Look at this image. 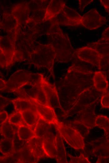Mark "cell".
I'll return each mask as SVG.
<instances>
[{
    "label": "cell",
    "instance_id": "10",
    "mask_svg": "<svg viewBox=\"0 0 109 163\" xmlns=\"http://www.w3.org/2000/svg\"><path fill=\"white\" fill-rule=\"evenodd\" d=\"M93 81L94 87L98 92L102 93L108 90V82L106 76L101 71L94 72Z\"/></svg>",
    "mask_w": 109,
    "mask_h": 163
},
{
    "label": "cell",
    "instance_id": "14",
    "mask_svg": "<svg viewBox=\"0 0 109 163\" xmlns=\"http://www.w3.org/2000/svg\"><path fill=\"white\" fill-rule=\"evenodd\" d=\"M0 134L5 138L13 139L15 131L8 119L0 124Z\"/></svg>",
    "mask_w": 109,
    "mask_h": 163
},
{
    "label": "cell",
    "instance_id": "15",
    "mask_svg": "<svg viewBox=\"0 0 109 163\" xmlns=\"http://www.w3.org/2000/svg\"><path fill=\"white\" fill-rule=\"evenodd\" d=\"M95 126L103 129L106 134L109 133V118L105 115H97L95 120Z\"/></svg>",
    "mask_w": 109,
    "mask_h": 163
},
{
    "label": "cell",
    "instance_id": "20",
    "mask_svg": "<svg viewBox=\"0 0 109 163\" xmlns=\"http://www.w3.org/2000/svg\"><path fill=\"white\" fill-rule=\"evenodd\" d=\"M0 124L6 121L8 118L9 116L7 112L4 111L0 112Z\"/></svg>",
    "mask_w": 109,
    "mask_h": 163
},
{
    "label": "cell",
    "instance_id": "2",
    "mask_svg": "<svg viewBox=\"0 0 109 163\" xmlns=\"http://www.w3.org/2000/svg\"><path fill=\"white\" fill-rule=\"evenodd\" d=\"M74 54L82 61L90 63L101 70L102 60L100 54L95 49L88 46L76 49Z\"/></svg>",
    "mask_w": 109,
    "mask_h": 163
},
{
    "label": "cell",
    "instance_id": "12",
    "mask_svg": "<svg viewBox=\"0 0 109 163\" xmlns=\"http://www.w3.org/2000/svg\"><path fill=\"white\" fill-rule=\"evenodd\" d=\"M13 139L4 138L0 141V151L7 157L14 155L15 152Z\"/></svg>",
    "mask_w": 109,
    "mask_h": 163
},
{
    "label": "cell",
    "instance_id": "3",
    "mask_svg": "<svg viewBox=\"0 0 109 163\" xmlns=\"http://www.w3.org/2000/svg\"><path fill=\"white\" fill-rule=\"evenodd\" d=\"M82 17V25L90 30L96 29L106 22V18L101 15L95 8L91 9Z\"/></svg>",
    "mask_w": 109,
    "mask_h": 163
},
{
    "label": "cell",
    "instance_id": "11",
    "mask_svg": "<svg viewBox=\"0 0 109 163\" xmlns=\"http://www.w3.org/2000/svg\"><path fill=\"white\" fill-rule=\"evenodd\" d=\"M63 11L69 21L70 25H82V16L80 15L75 10L65 6Z\"/></svg>",
    "mask_w": 109,
    "mask_h": 163
},
{
    "label": "cell",
    "instance_id": "8",
    "mask_svg": "<svg viewBox=\"0 0 109 163\" xmlns=\"http://www.w3.org/2000/svg\"><path fill=\"white\" fill-rule=\"evenodd\" d=\"M33 103L34 105L32 107L22 112H20L22 114L25 124L32 129L33 128H34L39 120L41 118L35 107L34 102Z\"/></svg>",
    "mask_w": 109,
    "mask_h": 163
},
{
    "label": "cell",
    "instance_id": "9",
    "mask_svg": "<svg viewBox=\"0 0 109 163\" xmlns=\"http://www.w3.org/2000/svg\"><path fill=\"white\" fill-rule=\"evenodd\" d=\"M15 153L18 161L28 163L37 162L34 153L26 140L24 146Z\"/></svg>",
    "mask_w": 109,
    "mask_h": 163
},
{
    "label": "cell",
    "instance_id": "7",
    "mask_svg": "<svg viewBox=\"0 0 109 163\" xmlns=\"http://www.w3.org/2000/svg\"><path fill=\"white\" fill-rule=\"evenodd\" d=\"M26 142L34 153L37 161L44 157H47L44 149L42 138L36 136Z\"/></svg>",
    "mask_w": 109,
    "mask_h": 163
},
{
    "label": "cell",
    "instance_id": "4",
    "mask_svg": "<svg viewBox=\"0 0 109 163\" xmlns=\"http://www.w3.org/2000/svg\"><path fill=\"white\" fill-rule=\"evenodd\" d=\"M31 98L34 102L35 107L42 119L49 123L53 124L56 126L59 125L60 122L59 121L53 108L43 104L34 99Z\"/></svg>",
    "mask_w": 109,
    "mask_h": 163
},
{
    "label": "cell",
    "instance_id": "21",
    "mask_svg": "<svg viewBox=\"0 0 109 163\" xmlns=\"http://www.w3.org/2000/svg\"><path fill=\"white\" fill-rule=\"evenodd\" d=\"M101 39L109 40V26L102 33Z\"/></svg>",
    "mask_w": 109,
    "mask_h": 163
},
{
    "label": "cell",
    "instance_id": "5",
    "mask_svg": "<svg viewBox=\"0 0 109 163\" xmlns=\"http://www.w3.org/2000/svg\"><path fill=\"white\" fill-rule=\"evenodd\" d=\"M87 46L95 49L101 55L102 60V68L105 64L109 66V40L101 39Z\"/></svg>",
    "mask_w": 109,
    "mask_h": 163
},
{
    "label": "cell",
    "instance_id": "18",
    "mask_svg": "<svg viewBox=\"0 0 109 163\" xmlns=\"http://www.w3.org/2000/svg\"><path fill=\"white\" fill-rule=\"evenodd\" d=\"M101 104L104 108H109V91L108 90L102 93L101 98Z\"/></svg>",
    "mask_w": 109,
    "mask_h": 163
},
{
    "label": "cell",
    "instance_id": "22",
    "mask_svg": "<svg viewBox=\"0 0 109 163\" xmlns=\"http://www.w3.org/2000/svg\"><path fill=\"white\" fill-rule=\"evenodd\" d=\"M101 5L109 14V0H103L101 3Z\"/></svg>",
    "mask_w": 109,
    "mask_h": 163
},
{
    "label": "cell",
    "instance_id": "17",
    "mask_svg": "<svg viewBox=\"0 0 109 163\" xmlns=\"http://www.w3.org/2000/svg\"><path fill=\"white\" fill-rule=\"evenodd\" d=\"M70 159V163H90L91 162L82 153L79 157H74L70 154H68Z\"/></svg>",
    "mask_w": 109,
    "mask_h": 163
},
{
    "label": "cell",
    "instance_id": "1",
    "mask_svg": "<svg viewBox=\"0 0 109 163\" xmlns=\"http://www.w3.org/2000/svg\"><path fill=\"white\" fill-rule=\"evenodd\" d=\"M57 127L63 138L70 145L75 149H84V138L77 129L61 123Z\"/></svg>",
    "mask_w": 109,
    "mask_h": 163
},
{
    "label": "cell",
    "instance_id": "16",
    "mask_svg": "<svg viewBox=\"0 0 109 163\" xmlns=\"http://www.w3.org/2000/svg\"><path fill=\"white\" fill-rule=\"evenodd\" d=\"M8 119L10 123L13 125L18 127L22 125L25 124L22 114L19 111H16L13 113L8 117Z\"/></svg>",
    "mask_w": 109,
    "mask_h": 163
},
{
    "label": "cell",
    "instance_id": "19",
    "mask_svg": "<svg viewBox=\"0 0 109 163\" xmlns=\"http://www.w3.org/2000/svg\"><path fill=\"white\" fill-rule=\"evenodd\" d=\"M79 4L80 11L82 12L85 8L93 0H79Z\"/></svg>",
    "mask_w": 109,
    "mask_h": 163
},
{
    "label": "cell",
    "instance_id": "6",
    "mask_svg": "<svg viewBox=\"0 0 109 163\" xmlns=\"http://www.w3.org/2000/svg\"><path fill=\"white\" fill-rule=\"evenodd\" d=\"M56 127L54 124L48 123L41 118L33 130L36 136L43 138L50 134Z\"/></svg>",
    "mask_w": 109,
    "mask_h": 163
},
{
    "label": "cell",
    "instance_id": "13",
    "mask_svg": "<svg viewBox=\"0 0 109 163\" xmlns=\"http://www.w3.org/2000/svg\"><path fill=\"white\" fill-rule=\"evenodd\" d=\"M17 133L19 139L21 140H28L36 136L32 129L26 124L18 127Z\"/></svg>",
    "mask_w": 109,
    "mask_h": 163
}]
</instances>
